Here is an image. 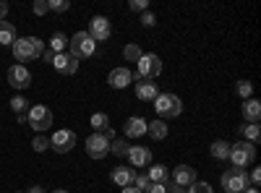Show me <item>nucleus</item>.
Masks as SVG:
<instances>
[{
    "instance_id": "obj_38",
    "label": "nucleus",
    "mask_w": 261,
    "mask_h": 193,
    "mask_svg": "<svg viewBox=\"0 0 261 193\" xmlns=\"http://www.w3.org/2000/svg\"><path fill=\"white\" fill-rule=\"evenodd\" d=\"M165 190H167V193H186V188H178L175 183H170V180L165 183Z\"/></svg>"
},
{
    "instance_id": "obj_43",
    "label": "nucleus",
    "mask_w": 261,
    "mask_h": 193,
    "mask_svg": "<svg viewBox=\"0 0 261 193\" xmlns=\"http://www.w3.org/2000/svg\"><path fill=\"white\" fill-rule=\"evenodd\" d=\"M120 193H141V190H139V188H134V185H128V188H123Z\"/></svg>"
},
{
    "instance_id": "obj_4",
    "label": "nucleus",
    "mask_w": 261,
    "mask_h": 193,
    "mask_svg": "<svg viewBox=\"0 0 261 193\" xmlns=\"http://www.w3.org/2000/svg\"><path fill=\"white\" fill-rule=\"evenodd\" d=\"M154 110H157L160 120H165V118H178V115L183 113V102H180L178 94H170V92H167V94H157Z\"/></svg>"
},
{
    "instance_id": "obj_9",
    "label": "nucleus",
    "mask_w": 261,
    "mask_h": 193,
    "mask_svg": "<svg viewBox=\"0 0 261 193\" xmlns=\"http://www.w3.org/2000/svg\"><path fill=\"white\" fill-rule=\"evenodd\" d=\"M86 154H89L92 159H102L110 154V141H107L102 133H92L89 139H86Z\"/></svg>"
},
{
    "instance_id": "obj_19",
    "label": "nucleus",
    "mask_w": 261,
    "mask_h": 193,
    "mask_svg": "<svg viewBox=\"0 0 261 193\" xmlns=\"http://www.w3.org/2000/svg\"><path fill=\"white\" fill-rule=\"evenodd\" d=\"M243 118L248 120V123H256L258 125V120H261V102L258 99H246L243 102Z\"/></svg>"
},
{
    "instance_id": "obj_26",
    "label": "nucleus",
    "mask_w": 261,
    "mask_h": 193,
    "mask_svg": "<svg viewBox=\"0 0 261 193\" xmlns=\"http://www.w3.org/2000/svg\"><path fill=\"white\" fill-rule=\"evenodd\" d=\"M89 123H92V128H94V133H102L105 128H110V118H107L105 113H94Z\"/></svg>"
},
{
    "instance_id": "obj_14",
    "label": "nucleus",
    "mask_w": 261,
    "mask_h": 193,
    "mask_svg": "<svg viewBox=\"0 0 261 193\" xmlns=\"http://www.w3.org/2000/svg\"><path fill=\"white\" fill-rule=\"evenodd\" d=\"M125 157H128V167H146L151 162V152L146 146H130Z\"/></svg>"
},
{
    "instance_id": "obj_10",
    "label": "nucleus",
    "mask_w": 261,
    "mask_h": 193,
    "mask_svg": "<svg viewBox=\"0 0 261 193\" xmlns=\"http://www.w3.org/2000/svg\"><path fill=\"white\" fill-rule=\"evenodd\" d=\"M89 34L94 42H105V39H110V34H113V26H110V18H105V16H94L92 21H89Z\"/></svg>"
},
{
    "instance_id": "obj_22",
    "label": "nucleus",
    "mask_w": 261,
    "mask_h": 193,
    "mask_svg": "<svg viewBox=\"0 0 261 193\" xmlns=\"http://www.w3.org/2000/svg\"><path fill=\"white\" fill-rule=\"evenodd\" d=\"M146 133L154 139V141H162L165 136H167V123L165 120H151V123H146Z\"/></svg>"
},
{
    "instance_id": "obj_8",
    "label": "nucleus",
    "mask_w": 261,
    "mask_h": 193,
    "mask_svg": "<svg viewBox=\"0 0 261 193\" xmlns=\"http://www.w3.org/2000/svg\"><path fill=\"white\" fill-rule=\"evenodd\" d=\"M73 146H76V133L68 131V128H60V131L53 133V139H50V149H55L58 154H68Z\"/></svg>"
},
{
    "instance_id": "obj_42",
    "label": "nucleus",
    "mask_w": 261,
    "mask_h": 193,
    "mask_svg": "<svg viewBox=\"0 0 261 193\" xmlns=\"http://www.w3.org/2000/svg\"><path fill=\"white\" fill-rule=\"evenodd\" d=\"M42 55H45V60H47V63H53V58H55V52H53V50H45Z\"/></svg>"
},
{
    "instance_id": "obj_3",
    "label": "nucleus",
    "mask_w": 261,
    "mask_h": 193,
    "mask_svg": "<svg viewBox=\"0 0 261 193\" xmlns=\"http://www.w3.org/2000/svg\"><path fill=\"white\" fill-rule=\"evenodd\" d=\"M136 73H134V81L136 78H146V81H154L160 73H162V58L154 55V52H144L136 63Z\"/></svg>"
},
{
    "instance_id": "obj_46",
    "label": "nucleus",
    "mask_w": 261,
    "mask_h": 193,
    "mask_svg": "<svg viewBox=\"0 0 261 193\" xmlns=\"http://www.w3.org/2000/svg\"><path fill=\"white\" fill-rule=\"evenodd\" d=\"M53 193H68V190H60V188H58V190H53Z\"/></svg>"
},
{
    "instance_id": "obj_31",
    "label": "nucleus",
    "mask_w": 261,
    "mask_h": 193,
    "mask_svg": "<svg viewBox=\"0 0 261 193\" xmlns=\"http://www.w3.org/2000/svg\"><path fill=\"white\" fill-rule=\"evenodd\" d=\"M32 149H34L37 154H39V152H47V149H50V139H47V136H34Z\"/></svg>"
},
{
    "instance_id": "obj_41",
    "label": "nucleus",
    "mask_w": 261,
    "mask_h": 193,
    "mask_svg": "<svg viewBox=\"0 0 261 193\" xmlns=\"http://www.w3.org/2000/svg\"><path fill=\"white\" fill-rule=\"evenodd\" d=\"M6 13H8V3H6V0H0V21H3Z\"/></svg>"
},
{
    "instance_id": "obj_16",
    "label": "nucleus",
    "mask_w": 261,
    "mask_h": 193,
    "mask_svg": "<svg viewBox=\"0 0 261 193\" xmlns=\"http://www.w3.org/2000/svg\"><path fill=\"white\" fill-rule=\"evenodd\" d=\"M160 94L157 84L154 81H146V78H136V97L144 99V102H154Z\"/></svg>"
},
{
    "instance_id": "obj_17",
    "label": "nucleus",
    "mask_w": 261,
    "mask_h": 193,
    "mask_svg": "<svg viewBox=\"0 0 261 193\" xmlns=\"http://www.w3.org/2000/svg\"><path fill=\"white\" fill-rule=\"evenodd\" d=\"M123 131H125V139H141L146 133V120L134 115V118H128L125 125H123Z\"/></svg>"
},
{
    "instance_id": "obj_28",
    "label": "nucleus",
    "mask_w": 261,
    "mask_h": 193,
    "mask_svg": "<svg viewBox=\"0 0 261 193\" xmlns=\"http://www.w3.org/2000/svg\"><path fill=\"white\" fill-rule=\"evenodd\" d=\"M65 45H68V37L60 34V32H55V34H53V39H50V50H53L55 55H60Z\"/></svg>"
},
{
    "instance_id": "obj_40",
    "label": "nucleus",
    "mask_w": 261,
    "mask_h": 193,
    "mask_svg": "<svg viewBox=\"0 0 261 193\" xmlns=\"http://www.w3.org/2000/svg\"><path fill=\"white\" fill-rule=\"evenodd\" d=\"M102 136H105L107 141H115V131H113V128H105V131H102Z\"/></svg>"
},
{
    "instance_id": "obj_24",
    "label": "nucleus",
    "mask_w": 261,
    "mask_h": 193,
    "mask_svg": "<svg viewBox=\"0 0 261 193\" xmlns=\"http://www.w3.org/2000/svg\"><path fill=\"white\" fill-rule=\"evenodd\" d=\"M149 183H160V185H165L167 180H170V173H167V167L165 164H154V167H149Z\"/></svg>"
},
{
    "instance_id": "obj_32",
    "label": "nucleus",
    "mask_w": 261,
    "mask_h": 193,
    "mask_svg": "<svg viewBox=\"0 0 261 193\" xmlns=\"http://www.w3.org/2000/svg\"><path fill=\"white\" fill-rule=\"evenodd\" d=\"M47 8L55 11V13H63V11L71 8V3H68V0H47Z\"/></svg>"
},
{
    "instance_id": "obj_18",
    "label": "nucleus",
    "mask_w": 261,
    "mask_h": 193,
    "mask_svg": "<svg viewBox=\"0 0 261 193\" xmlns=\"http://www.w3.org/2000/svg\"><path fill=\"white\" fill-rule=\"evenodd\" d=\"M113 183L115 185H120V188H128L130 183H134V178H136V170L134 167H113Z\"/></svg>"
},
{
    "instance_id": "obj_6",
    "label": "nucleus",
    "mask_w": 261,
    "mask_h": 193,
    "mask_svg": "<svg viewBox=\"0 0 261 193\" xmlns=\"http://www.w3.org/2000/svg\"><path fill=\"white\" fill-rule=\"evenodd\" d=\"M27 123L34 128L37 133L47 131V128L53 125V110H50V107H45V104H32L29 113H27Z\"/></svg>"
},
{
    "instance_id": "obj_36",
    "label": "nucleus",
    "mask_w": 261,
    "mask_h": 193,
    "mask_svg": "<svg viewBox=\"0 0 261 193\" xmlns=\"http://www.w3.org/2000/svg\"><path fill=\"white\" fill-rule=\"evenodd\" d=\"M141 24H144L146 29H151V26L157 24V18H154V13H149V11H144V13H141Z\"/></svg>"
},
{
    "instance_id": "obj_44",
    "label": "nucleus",
    "mask_w": 261,
    "mask_h": 193,
    "mask_svg": "<svg viewBox=\"0 0 261 193\" xmlns=\"http://www.w3.org/2000/svg\"><path fill=\"white\" fill-rule=\"evenodd\" d=\"M29 193H45V188H39V185H34V188H29Z\"/></svg>"
},
{
    "instance_id": "obj_11",
    "label": "nucleus",
    "mask_w": 261,
    "mask_h": 193,
    "mask_svg": "<svg viewBox=\"0 0 261 193\" xmlns=\"http://www.w3.org/2000/svg\"><path fill=\"white\" fill-rule=\"evenodd\" d=\"M8 84L13 89H29L32 87V73H29V68L27 66H11L8 68Z\"/></svg>"
},
{
    "instance_id": "obj_21",
    "label": "nucleus",
    "mask_w": 261,
    "mask_h": 193,
    "mask_svg": "<svg viewBox=\"0 0 261 193\" xmlns=\"http://www.w3.org/2000/svg\"><path fill=\"white\" fill-rule=\"evenodd\" d=\"M209 154H212L214 159H220V162H225V159L230 157V144H227V141H222V139H217V141H212V146H209Z\"/></svg>"
},
{
    "instance_id": "obj_12",
    "label": "nucleus",
    "mask_w": 261,
    "mask_h": 193,
    "mask_svg": "<svg viewBox=\"0 0 261 193\" xmlns=\"http://www.w3.org/2000/svg\"><path fill=\"white\" fill-rule=\"evenodd\" d=\"M170 183H175L178 188H191L196 183V170L188 167V164H180L172 170V175H170Z\"/></svg>"
},
{
    "instance_id": "obj_37",
    "label": "nucleus",
    "mask_w": 261,
    "mask_h": 193,
    "mask_svg": "<svg viewBox=\"0 0 261 193\" xmlns=\"http://www.w3.org/2000/svg\"><path fill=\"white\" fill-rule=\"evenodd\" d=\"M50 8H47V0H37V3H34V13L37 16H45Z\"/></svg>"
},
{
    "instance_id": "obj_45",
    "label": "nucleus",
    "mask_w": 261,
    "mask_h": 193,
    "mask_svg": "<svg viewBox=\"0 0 261 193\" xmlns=\"http://www.w3.org/2000/svg\"><path fill=\"white\" fill-rule=\"evenodd\" d=\"M243 193H261V190H258V188H246Z\"/></svg>"
},
{
    "instance_id": "obj_30",
    "label": "nucleus",
    "mask_w": 261,
    "mask_h": 193,
    "mask_svg": "<svg viewBox=\"0 0 261 193\" xmlns=\"http://www.w3.org/2000/svg\"><path fill=\"white\" fill-rule=\"evenodd\" d=\"M144 52H141V47L139 45H128L125 50H123V58L128 60V63H139V58H141Z\"/></svg>"
},
{
    "instance_id": "obj_20",
    "label": "nucleus",
    "mask_w": 261,
    "mask_h": 193,
    "mask_svg": "<svg viewBox=\"0 0 261 193\" xmlns=\"http://www.w3.org/2000/svg\"><path fill=\"white\" fill-rule=\"evenodd\" d=\"M16 26L11 24V21H0V45H6V47H13V42H16Z\"/></svg>"
},
{
    "instance_id": "obj_23",
    "label": "nucleus",
    "mask_w": 261,
    "mask_h": 193,
    "mask_svg": "<svg viewBox=\"0 0 261 193\" xmlns=\"http://www.w3.org/2000/svg\"><path fill=\"white\" fill-rule=\"evenodd\" d=\"M261 139V128L256 123H248V125H241V141H248V144H258Z\"/></svg>"
},
{
    "instance_id": "obj_25",
    "label": "nucleus",
    "mask_w": 261,
    "mask_h": 193,
    "mask_svg": "<svg viewBox=\"0 0 261 193\" xmlns=\"http://www.w3.org/2000/svg\"><path fill=\"white\" fill-rule=\"evenodd\" d=\"M11 110H13V113H16V115H18L21 120H24V123H27V113H29V102H27L24 97H13V99H11Z\"/></svg>"
},
{
    "instance_id": "obj_27",
    "label": "nucleus",
    "mask_w": 261,
    "mask_h": 193,
    "mask_svg": "<svg viewBox=\"0 0 261 193\" xmlns=\"http://www.w3.org/2000/svg\"><path fill=\"white\" fill-rule=\"evenodd\" d=\"M128 149H130V144H128L125 139H115V141H110V154H115V157H125V154H128Z\"/></svg>"
},
{
    "instance_id": "obj_7",
    "label": "nucleus",
    "mask_w": 261,
    "mask_h": 193,
    "mask_svg": "<svg viewBox=\"0 0 261 193\" xmlns=\"http://www.w3.org/2000/svg\"><path fill=\"white\" fill-rule=\"evenodd\" d=\"M222 185H225V193H243L248 185V175H246V170L241 167H230L222 173Z\"/></svg>"
},
{
    "instance_id": "obj_1",
    "label": "nucleus",
    "mask_w": 261,
    "mask_h": 193,
    "mask_svg": "<svg viewBox=\"0 0 261 193\" xmlns=\"http://www.w3.org/2000/svg\"><path fill=\"white\" fill-rule=\"evenodd\" d=\"M11 50H13V58L18 60V66H21V63L37 60L42 52H45V42H42L39 37H18Z\"/></svg>"
},
{
    "instance_id": "obj_39",
    "label": "nucleus",
    "mask_w": 261,
    "mask_h": 193,
    "mask_svg": "<svg viewBox=\"0 0 261 193\" xmlns=\"http://www.w3.org/2000/svg\"><path fill=\"white\" fill-rule=\"evenodd\" d=\"M146 193H167V190H165V185H160V183H151V185L146 188Z\"/></svg>"
},
{
    "instance_id": "obj_35",
    "label": "nucleus",
    "mask_w": 261,
    "mask_h": 193,
    "mask_svg": "<svg viewBox=\"0 0 261 193\" xmlns=\"http://www.w3.org/2000/svg\"><path fill=\"white\" fill-rule=\"evenodd\" d=\"M130 11H136V13H144L146 8H149V0H130Z\"/></svg>"
},
{
    "instance_id": "obj_2",
    "label": "nucleus",
    "mask_w": 261,
    "mask_h": 193,
    "mask_svg": "<svg viewBox=\"0 0 261 193\" xmlns=\"http://www.w3.org/2000/svg\"><path fill=\"white\" fill-rule=\"evenodd\" d=\"M94 50H97V42L86 34V32H76V34L68 39V55L76 58L79 63H81L84 58H92Z\"/></svg>"
},
{
    "instance_id": "obj_5",
    "label": "nucleus",
    "mask_w": 261,
    "mask_h": 193,
    "mask_svg": "<svg viewBox=\"0 0 261 193\" xmlns=\"http://www.w3.org/2000/svg\"><path fill=\"white\" fill-rule=\"evenodd\" d=\"M227 159L232 162V167L243 170L246 164H251L256 159V146L248 144V141H235V144H230V157Z\"/></svg>"
},
{
    "instance_id": "obj_33",
    "label": "nucleus",
    "mask_w": 261,
    "mask_h": 193,
    "mask_svg": "<svg viewBox=\"0 0 261 193\" xmlns=\"http://www.w3.org/2000/svg\"><path fill=\"white\" fill-rule=\"evenodd\" d=\"M186 193H214V190H212V185H209V183H199V180H196Z\"/></svg>"
},
{
    "instance_id": "obj_34",
    "label": "nucleus",
    "mask_w": 261,
    "mask_h": 193,
    "mask_svg": "<svg viewBox=\"0 0 261 193\" xmlns=\"http://www.w3.org/2000/svg\"><path fill=\"white\" fill-rule=\"evenodd\" d=\"M130 185H134V188H139V190L144 193V190H146V188H149L151 183H149V178H146V175H136V178H134V183H130Z\"/></svg>"
},
{
    "instance_id": "obj_13",
    "label": "nucleus",
    "mask_w": 261,
    "mask_h": 193,
    "mask_svg": "<svg viewBox=\"0 0 261 193\" xmlns=\"http://www.w3.org/2000/svg\"><path fill=\"white\" fill-rule=\"evenodd\" d=\"M53 66H55V71L63 73V76H73V73L79 71V60L71 58L68 52H60V55L53 58Z\"/></svg>"
},
{
    "instance_id": "obj_15",
    "label": "nucleus",
    "mask_w": 261,
    "mask_h": 193,
    "mask_svg": "<svg viewBox=\"0 0 261 193\" xmlns=\"http://www.w3.org/2000/svg\"><path fill=\"white\" fill-rule=\"evenodd\" d=\"M107 84H110L113 89H125L134 84V73H130L128 68H113L110 76H107Z\"/></svg>"
},
{
    "instance_id": "obj_29",
    "label": "nucleus",
    "mask_w": 261,
    "mask_h": 193,
    "mask_svg": "<svg viewBox=\"0 0 261 193\" xmlns=\"http://www.w3.org/2000/svg\"><path fill=\"white\" fill-rule=\"evenodd\" d=\"M235 94L241 97L243 102L251 99V94H253V84H251V81H238V84H235Z\"/></svg>"
}]
</instances>
